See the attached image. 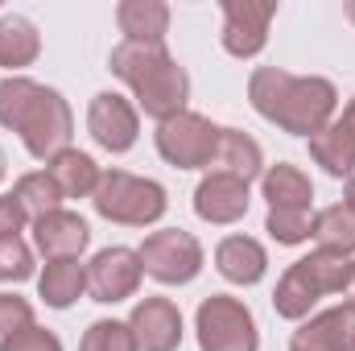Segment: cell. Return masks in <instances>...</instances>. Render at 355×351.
Returning <instances> with one entry per match:
<instances>
[{
	"instance_id": "6",
	"label": "cell",
	"mask_w": 355,
	"mask_h": 351,
	"mask_svg": "<svg viewBox=\"0 0 355 351\" xmlns=\"http://www.w3.org/2000/svg\"><path fill=\"white\" fill-rule=\"evenodd\" d=\"M198 351H261V331L248 302L232 293H211L194 310Z\"/></svg>"
},
{
	"instance_id": "29",
	"label": "cell",
	"mask_w": 355,
	"mask_h": 351,
	"mask_svg": "<svg viewBox=\"0 0 355 351\" xmlns=\"http://www.w3.org/2000/svg\"><path fill=\"white\" fill-rule=\"evenodd\" d=\"M25 327H33V302L21 298V293L0 289V343L12 339V335L25 331Z\"/></svg>"
},
{
	"instance_id": "21",
	"label": "cell",
	"mask_w": 355,
	"mask_h": 351,
	"mask_svg": "<svg viewBox=\"0 0 355 351\" xmlns=\"http://www.w3.org/2000/svg\"><path fill=\"white\" fill-rule=\"evenodd\" d=\"M46 174L54 178V186L62 190V198H91L95 194V186H99V166H95V157L83 153V149H62V153H54L50 162H46Z\"/></svg>"
},
{
	"instance_id": "28",
	"label": "cell",
	"mask_w": 355,
	"mask_h": 351,
	"mask_svg": "<svg viewBox=\"0 0 355 351\" xmlns=\"http://www.w3.org/2000/svg\"><path fill=\"white\" fill-rule=\"evenodd\" d=\"M33 277V248L12 236V240H0V281L17 285V281H29Z\"/></svg>"
},
{
	"instance_id": "3",
	"label": "cell",
	"mask_w": 355,
	"mask_h": 351,
	"mask_svg": "<svg viewBox=\"0 0 355 351\" xmlns=\"http://www.w3.org/2000/svg\"><path fill=\"white\" fill-rule=\"evenodd\" d=\"M112 75L132 91L137 112L153 116L157 124L170 120L178 112H186L190 99V75L166 46H137V42H120L107 58Z\"/></svg>"
},
{
	"instance_id": "22",
	"label": "cell",
	"mask_w": 355,
	"mask_h": 351,
	"mask_svg": "<svg viewBox=\"0 0 355 351\" xmlns=\"http://www.w3.org/2000/svg\"><path fill=\"white\" fill-rule=\"evenodd\" d=\"M261 194H265L268 207H314V182L302 166H289V162H277L265 166L261 174Z\"/></svg>"
},
{
	"instance_id": "5",
	"label": "cell",
	"mask_w": 355,
	"mask_h": 351,
	"mask_svg": "<svg viewBox=\"0 0 355 351\" xmlns=\"http://www.w3.org/2000/svg\"><path fill=\"white\" fill-rule=\"evenodd\" d=\"M91 203L107 223H120V228H153L170 211V194L162 182L128 174V170H103Z\"/></svg>"
},
{
	"instance_id": "26",
	"label": "cell",
	"mask_w": 355,
	"mask_h": 351,
	"mask_svg": "<svg viewBox=\"0 0 355 351\" xmlns=\"http://www.w3.org/2000/svg\"><path fill=\"white\" fill-rule=\"evenodd\" d=\"M265 232L277 244L297 248V244H306L314 236V211H306V207H268Z\"/></svg>"
},
{
	"instance_id": "24",
	"label": "cell",
	"mask_w": 355,
	"mask_h": 351,
	"mask_svg": "<svg viewBox=\"0 0 355 351\" xmlns=\"http://www.w3.org/2000/svg\"><path fill=\"white\" fill-rule=\"evenodd\" d=\"M322 252H339V257H352L355 252V207L347 203H335V207H322L314 215V236H310Z\"/></svg>"
},
{
	"instance_id": "17",
	"label": "cell",
	"mask_w": 355,
	"mask_h": 351,
	"mask_svg": "<svg viewBox=\"0 0 355 351\" xmlns=\"http://www.w3.org/2000/svg\"><path fill=\"white\" fill-rule=\"evenodd\" d=\"M215 174L240 178V182H257L265 174V149L257 137H248L244 128H219V149H215V162H211Z\"/></svg>"
},
{
	"instance_id": "27",
	"label": "cell",
	"mask_w": 355,
	"mask_h": 351,
	"mask_svg": "<svg viewBox=\"0 0 355 351\" xmlns=\"http://www.w3.org/2000/svg\"><path fill=\"white\" fill-rule=\"evenodd\" d=\"M79 351H141L132 339V327L120 323V318H99L83 331V343Z\"/></svg>"
},
{
	"instance_id": "9",
	"label": "cell",
	"mask_w": 355,
	"mask_h": 351,
	"mask_svg": "<svg viewBox=\"0 0 355 351\" xmlns=\"http://www.w3.org/2000/svg\"><path fill=\"white\" fill-rule=\"evenodd\" d=\"M87 132L107 153H128L141 137V112L120 91H99L87 103Z\"/></svg>"
},
{
	"instance_id": "33",
	"label": "cell",
	"mask_w": 355,
	"mask_h": 351,
	"mask_svg": "<svg viewBox=\"0 0 355 351\" xmlns=\"http://www.w3.org/2000/svg\"><path fill=\"white\" fill-rule=\"evenodd\" d=\"M343 302H355V257H352V268H347V281H343Z\"/></svg>"
},
{
	"instance_id": "32",
	"label": "cell",
	"mask_w": 355,
	"mask_h": 351,
	"mask_svg": "<svg viewBox=\"0 0 355 351\" xmlns=\"http://www.w3.org/2000/svg\"><path fill=\"white\" fill-rule=\"evenodd\" d=\"M339 124L347 128V137L355 141V99H347V108H343V116H339Z\"/></svg>"
},
{
	"instance_id": "25",
	"label": "cell",
	"mask_w": 355,
	"mask_h": 351,
	"mask_svg": "<svg viewBox=\"0 0 355 351\" xmlns=\"http://www.w3.org/2000/svg\"><path fill=\"white\" fill-rule=\"evenodd\" d=\"M12 198L21 203V211L29 215V223L62 207V190L54 186V178L46 174V170H33V174H21V178H17Z\"/></svg>"
},
{
	"instance_id": "31",
	"label": "cell",
	"mask_w": 355,
	"mask_h": 351,
	"mask_svg": "<svg viewBox=\"0 0 355 351\" xmlns=\"http://www.w3.org/2000/svg\"><path fill=\"white\" fill-rule=\"evenodd\" d=\"M25 223H29V215L21 211V203L12 198V190H8V194H0V240L21 236V232H25Z\"/></svg>"
},
{
	"instance_id": "13",
	"label": "cell",
	"mask_w": 355,
	"mask_h": 351,
	"mask_svg": "<svg viewBox=\"0 0 355 351\" xmlns=\"http://www.w3.org/2000/svg\"><path fill=\"white\" fill-rule=\"evenodd\" d=\"M289 351H355V302H339L302 318Z\"/></svg>"
},
{
	"instance_id": "36",
	"label": "cell",
	"mask_w": 355,
	"mask_h": 351,
	"mask_svg": "<svg viewBox=\"0 0 355 351\" xmlns=\"http://www.w3.org/2000/svg\"><path fill=\"white\" fill-rule=\"evenodd\" d=\"M4 174H8V162H4V149H0V182H4Z\"/></svg>"
},
{
	"instance_id": "11",
	"label": "cell",
	"mask_w": 355,
	"mask_h": 351,
	"mask_svg": "<svg viewBox=\"0 0 355 351\" xmlns=\"http://www.w3.org/2000/svg\"><path fill=\"white\" fill-rule=\"evenodd\" d=\"M277 0H223V50L232 58H257L268 46Z\"/></svg>"
},
{
	"instance_id": "15",
	"label": "cell",
	"mask_w": 355,
	"mask_h": 351,
	"mask_svg": "<svg viewBox=\"0 0 355 351\" xmlns=\"http://www.w3.org/2000/svg\"><path fill=\"white\" fill-rule=\"evenodd\" d=\"M33 244L46 261H79L91 244V228L79 211L58 207V211L33 219Z\"/></svg>"
},
{
	"instance_id": "30",
	"label": "cell",
	"mask_w": 355,
	"mask_h": 351,
	"mask_svg": "<svg viewBox=\"0 0 355 351\" xmlns=\"http://www.w3.org/2000/svg\"><path fill=\"white\" fill-rule=\"evenodd\" d=\"M0 351H62V339L54 335V331H46V327H25V331H17L12 339H4Z\"/></svg>"
},
{
	"instance_id": "12",
	"label": "cell",
	"mask_w": 355,
	"mask_h": 351,
	"mask_svg": "<svg viewBox=\"0 0 355 351\" xmlns=\"http://www.w3.org/2000/svg\"><path fill=\"white\" fill-rule=\"evenodd\" d=\"M248 207H252V194H248V182H240V178L207 170L202 182L194 186V215L202 223L232 228V223H240L248 215Z\"/></svg>"
},
{
	"instance_id": "35",
	"label": "cell",
	"mask_w": 355,
	"mask_h": 351,
	"mask_svg": "<svg viewBox=\"0 0 355 351\" xmlns=\"http://www.w3.org/2000/svg\"><path fill=\"white\" fill-rule=\"evenodd\" d=\"M343 17H347V21L355 25V0H347V4H343Z\"/></svg>"
},
{
	"instance_id": "18",
	"label": "cell",
	"mask_w": 355,
	"mask_h": 351,
	"mask_svg": "<svg viewBox=\"0 0 355 351\" xmlns=\"http://www.w3.org/2000/svg\"><path fill=\"white\" fill-rule=\"evenodd\" d=\"M116 25L124 42L137 46H166L170 33V4L166 0H120L116 4Z\"/></svg>"
},
{
	"instance_id": "2",
	"label": "cell",
	"mask_w": 355,
	"mask_h": 351,
	"mask_svg": "<svg viewBox=\"0 0 355 351\" xmlns=\"http://www.w3.org/2000/svg\"><path fill=\"white\" fill-rule=\"evenodd\" d=\"M0 124L21 137L29 157L50 162L54 153L71 149L75 137V112L58 87H46L29 75H4L0 79Z\"/></svg>"
},
{
	"instance_id": "20",
	"label": "cell",
	"mask_w": 355,
	"mask_h": 351,
	"mask_svg": "<svg viewBox=\"0 0 355 351\" xmlns=\"http://www.w3.org/2000/svg\"><path fill=\"white\" fill-rule=\"evenodd\" d=\"M87 293V264L83 261H46L37 273V298L50 310H71Z\"/></svg>"
},
{
	"instance_id": "34",
	"label": "cell",
	"mask_w": 355,
	"mask_h": 351,
	"mask_svg": "<svg viewBox=\"0 0 355 351\" xmlns=\"http://www.w3.org/2000/svg\"><path fill=\"white\" fill-rule=\"evenodd\" d=\"M343 203H347V207H355V174L347 178V190H343Z\"/></svg>"
},
{
	"instance_id": "16",
	"label": "cell",
	"mask_w": 355,
	"mask_h": 351,
	"mask_svg": "<svg viewBox=\"0 0 355 351\" xmlns=\"http://www.w3.org/2000/svg\"><path fill=\"white\" fill-rule=\"evenodd\" d=\"M215 268H219V277L223 281H232V285H261L268 273V252L265 244L257 240V236H223L219 244H215Z\"/></svg>"
},
{
	"instance_id": "4",
	"label": "cell",
	"mask_w": 355,
	"mask_h": 351,
	"mask_svg": "<svg viewBox=\"0 0 355 351\" xmlns=\"http://www.w3.org/2000/svg\"><path fill=\"white\" fill-rule=\"evenodd\" d=\"M347 268H352V257L314 248L310 257L293 261L281 273V281H277V289H272V310H277L285 323L310 318V310H314L327 293H339V289H343Z\"/></svg>"
},
{
	"instance_id": "8",
	"label": "cell",
	"mask_w": 355,
	"mask_h": 351,
	"mask_svg": "<svg viewBox=\"0 0 355 351\" xmlns=\"http://www.w3.org/2000/svg\"><path fill=\"white\" fill-rule=\"evenodd\" d=\"M137 257H141L145 277H153L162 285H190L202 273V264H207L202 244L190 232H182V228H157V232H149L145 244L137 248Z\"/></svg>"
},
{
	"instance_id": "1",
	"label": "cell",
	"mask_w": 355,
	"mask_h": 351,
	"mask_svg": "<svg viewBox=\"0 0 355 351\" xmlns=\"http://www.w3.org/2000/svg\"><path fill=\"white\" fill-rule=\"evenodd\" d=\"M248 103L289 137H314L339 116V91L322 75H289L281 67H257L248 75Z\"/></svg>"
},
{
	"instance_id": "23",
	"label": "cell",
	"mask_w": 355,
	"mask_h": 351,
	"mask_svg": "<svg viewBox=\"0 0 355 351\" xmlns=\"http://www.w3.org/2000/svg\"><path fill=\"white\" fill-rule=\"evenodd\" d=\"M310 157L327 170L331 178H352L355 174V141L347 137V128L339 124V116L310 137Z\"/></svg>"
},
{
	"instance_id": "7",
	"label": "cell",
	"mask_w": 355,
	"mask_h": 351,
	"mask_svg": "<svg viewBox=\"0 0 355 351\" xmlns=\"http://www.w3.org/2000/svg\"><path fill=\"white\" fill-rule=\"evenodd\" d=\"M153 141H157V153H162L166 166H174V170H211L215 149H219V124L186 108V112H178V116L157 124Z\"/></svg>"
},
{
	"instance_id": "10",
	"label": "cell",
	"mask_w": 355,
	"mask_h": 351,
	"mask_svg": "<svg viewBox=\"0 0 355 351\" xmlns=\"http://www.w3.org/2000/svg\"><path fill=\"white\" fill-rule=\"evenodd\" d=\"M141 277H145V268H141L137 248L112 244V248H99L87 261V293L103 306H116L141 289Z\"/></svg>"
},
{
	"instance_id": "14",
	"label": "cell",
	"mask_w": 355,
	"mask_h": 351,
	"mask_svg": "<svg viewBox=\"0 0 355 351\" xmlns=\"http://www.w3.org/2000/svg\"><path fill=\"white\" fill-rule=\"evenodd\" d=\"M132 339L141 351H178L182 348V310L170 298H141L128 314Z\"/></svg>"
},
{
	"instance_id": "19",
	"label": "cell",
	"mask_w": 355,
	"mask_h": 351,
	"mask_svg": "<svg viewBox=\"0 0 355 351\" xmlns=\"http://www.w3.org/2000/svg\"><path fill=\"white\" fill-rule=\"evenodd\" d=\"M37 58H42V33H37V25L29 17H21V12H4L0 17V67L8 75H21Z\"/></svg>"
}]
</instances>
